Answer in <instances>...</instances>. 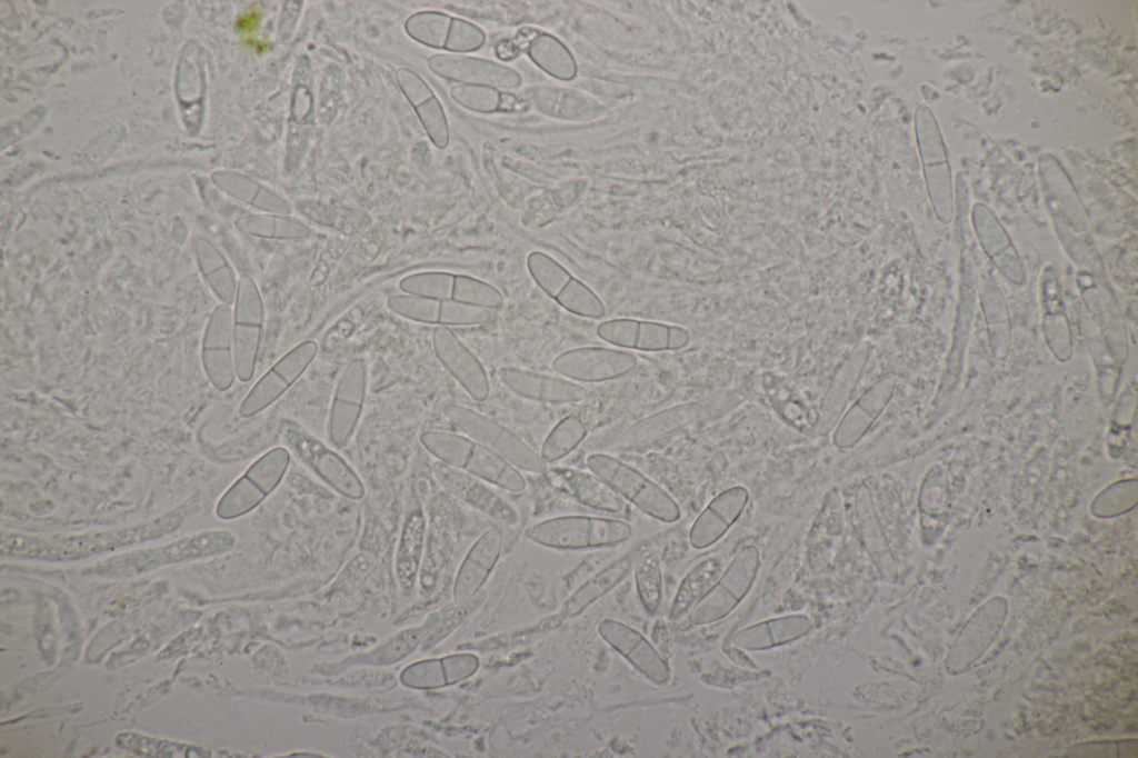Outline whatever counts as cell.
<instances>
[{
	"label": "cell",
	"instance_id": "6da1fadb",
	"mask_svg": "<svg viewBox=\"0 0 1138 758\" xmlns=\"http://www.w3.org/2000/svg\"><path fill=\"white\" fill-rule=\"evenodd\" d=\"M632 535V527L625 520L590 515L551 517L526 530L530 541L556 550L615 547L628 541Z\"/></svg>",
	"mask_w": 1138,
	"mask_h": 758
},
{
	"label": "cell",
	"instance_id": "7a4b0ae2",
	"mask_svg": "<svg viewBox=\"0 0 1138 758\" xmlns=\"http://www.w3.org/2000/svg\"><path fill=\"white\" fill-rule=\"evenodd\" d=\"M427 446L446 465L497 488L521 493L527 482L520 470L465 435L429 433Z\"/></svg>",
	"mask_w": 1138,
	"mask_h": 758
},
{
	"label": "cell",
	"instance_id": "3957f363",
	"mask_svg": "<svg viewBox=\"0 0 1138 758\" xmlns=\"http://www.w3.org/2000/svg\"><path fill=\"white\" fill-rule=\"evenodd\" d=\"M587 468L605 480L625 501L663 522L680 516L676 501L653 480L620 459L602 452L586 457Z\"/></svg>",
	"mask_w": 1138,
	"mask_h": 758
},
{
	"label": "cell",
	"instance_id": "277c9868",
	"mask_svg": "<svg viewBox=\"0 0 1138 758\" xmlns=\"http://www.w3.org/2000/svg\"><path fill=\"white\" fill-rule=\"evenodd\" d=\"M448 418L468 438L505 459L520 471L541 475L548 463L520 437L503 425L461 406H449Z\"/></svg>",
	"mask_w": 1138,
	"mask_h": 758
},
{
	"label": "cell",
	"instance_id": "5b68a950",
	"mask_svg": "<svg viewBox=\"0 0 1138 758\" xmlns=\"http://www.w3.org/2000/svg\"><path fill=\"white\" fill-rule=\"evenodd\" d=\"M597 630L606 644L648 680L659 686L669 682L671 671L668 662L639 630L612 618L602 619Z\"/></svg>",
	"mask_w": 1138,
	"mask_h": 758
},
{
	"label": "cell",
	"instance_id": "8992f818",
	"mask_svg": "<svg viewBox=\"0 0 1138 758\" xmlns=\"http://www.w3.org/2000/svg\"><path fill=\"white\" fill-rule=\"evenodd\" d=\"M289 448L327 483L339 492L358 498L362 485L358 476L335 451L296 427H287L282 433Z\"/></svg>",
	"mask_w": 1138,
	"mask_h": 758
},
{
	"label": "cell",
	"instance_id": "52a82bcc",
	"mask_svg": "<svg viewBox=\"0 0 1138 758\" xmlns=\"http://www.w3.org/2000/svg\"><path fill=\"white\" fill-rule=\"evenodd\" d=\"M637 365L627 352L608 348H579L559 355L552 362L561 376L577 381L597 382L621 377Z\"/></svg>",
	"mask_w": 1138,
	"mask_h": 758
},
{
	"label": "cell",
	"instance_id": "ba28073f",
	"mask_svg": "<svg viewBox=\"0 0 1138 758\" xmlns=\"http://www.w3.org/2000/svg\"><path fill=\"white\" fill-rule=\"evenodd\" d=\"M436 473L450 492L492 520L512 526L518 522L516 508L491 489L488 482L448 465H439Z\"/></svg>",
	"mask_w": 1138,
	"mask_h": 758
},
{
	"label": "cell",
	"instance_id": "9c48e42d",
	"mask_svg": "<svg viewBox=\"0 0 1138 758\" xmlns=\"http://www.w3.org/2000/svg\"><path fill=\"white\" fill-rule=\"evenodd\" d=\"M545 473L555 488L588 508L609 513H620L626 508V501L589 469L552 467Z\"/></svg>",
	"mask_w": 1138,
	"mask_h": 758
},
{
	"label": "cell",
	"instance_id": "30bf717a",
	"mask_svg": "<svg viewBox=\"0 0 1138 758\" xmlns=\"http://www.w3.org/2000/svg\"><path fill=\"white\" fill-rule=\"evenodd\" d=\"M503 535L493 526L485 530L466 555L455 582V599L466 602L478 592L500 559Z\"/></svg>",
	"mask_w": 1138,
	"mask_h": 758
},
{
	"label": "cell",
	"instance_id": "8fae6325",
	"mask_svg": "<svg viewBox=\"0 0 1138 758\" xmlns=\"http://www.w3.org/2000/svg\"><path fill=\"white\" fill-rule=\"evenodd\" d=\"M502 382L515 393L531 400L548 403H570L582 400L586 390L569 380L530 372L518 368L500 370Z\"/></svg>",
	"mask_w": 1138,
	"mask_h": 758
},
{
	"label": "cell",
	"instance_id": "7c38bea8",
	"mask_svg": "<svg viewBox=\"0 0 1138 758\" xmlns=\"http://www.w3.org/2000/svg\"><path fill=\"white\" fill-rule=\"evenodd\" d=\"M631 572L630 552L618 558L581 584L563 602L561 616L571 619L606 596Z\"/></svg>",
	"mask_w": 1138,
	"mask_h": 758
},
{
	"label": "cell",
	"instance_id": "4fadbf2b",
	"mask_svg": "<svg viewBox=\"0 0 1138 758\" xmlns=\"http://www.w3.org/2000/svg\"><path fill=\"white\" fill-rule=\"evenodd\" d=\"M630 557L631 572L641 606L649 616H655L660 611L663 596L662 572L657 551L648 540H642L630 552Z\"/></svg>",
	"mask_w": 1138,
	"mask_h": 758
},
{
	"label": "cell",
	"instance_id": "5bb4252c",
	"mask_svg": "<svg viewBox=\"0 0 1138 758\" xmlns=\"http://www.w3.org/2000/svg\"><path fill=\"white\" fill-rule=\"evenodd\" d=\"M811 628L802 615H792L758 622L740 630L733 642L745 649L757 650L795 640Z\"/></svg>",
	"mask_w": 1138,
	"mask_h": 758
},
{
	"label": "cell",
	"instance_id": "9a60e30c",
	"mask_svg": "<svg viewBox=\"0 0 1138 758\" xmlns=\"http://www.w3.org/2000/svg\"><path fill=\"white\" fill-rule=\"evenodd\" d=\"M686 418L682 409H670L639 419L617 438L613 448L629 450L645 446L677 429Z\"/></svg>",
	"mask_w": 1138,
	"mask_h": 758
},
{
	"label": "cell",
	"instance_id": "2e32d148",
	"mask_svg": "<svg viewBox=\"0 0 1138 758\" xmlns=\"http://www.w3.org/2000/svg\"><path fill=\"white\" fill-rule=\"evenodd\" d=\"M590 421L586 415L573 412L563 417L549 431L542 442L540 456L547 462H556L575 451L589 432Z\"/></svg>",
	"mask_w": 1138,
	"mask_h": 758
},
{
	"label": "cell",
	"instance_id": "e0dca14e",
	"mask_svg": "<svg viewBox=\"0 0 1138 758\" xmlns=\"http://www.w3.org/2000/svg\"><path fill=\"white\" fill-rule=\"evenodd\" d=\"M720 563L710 558L696 566L680 582L669 611L670 620H678L702 599L717 579Z\"/></svg>",
	"mask_w": 1138,
	"mask_h": 758
},
{
	"label": "cell",
	"instance_id": "ac0fdd59",
	"mask_svg": "<svg viewBox=\"0 0 1138 758\" xmlns=\"http://www.w3.org/2000/svg\"><path fill=\"white\" fill-rule=\"evenodd\" d=\"M423 538V518L416 512L406 523L398 553V576L403 587L411 586L418 567Z\"/></svg>",
	"mask_w": 1138,
	"mask_h": 758
},
{
	"label": "cell",
	"instance_id": "d6986e66",
	"mask_svg": "<svg viewBox=\"0 0 1138 758\" xmlns=\"http://www.w3.org/2000/svg\"><path fill=\"white\" fill-rule=\"evenodd\" d=\"M261 21V16L258 12L247 13L240 17L236 21V29L240 32L250 33L254 31Z\"/></svg>",
	"mask_w": 1138,
	"mask_h": 758
},
{
	"label": "cell",
	"instance_id": "ffe728a7",
	"mask_svg": "<svg viewBox=\"0 0 1138 758\" xmlns=\"http://www.w3.org/2000/svg\"><path fill=\"white\" fill-rule=\"evenodd\" d=\"M256 51L262 52L269 49V44L266 42L249 40L248 42Z\"/></svg>",
	"mask_w": 1138,
	"mask_h": 758
}]
</instances>
